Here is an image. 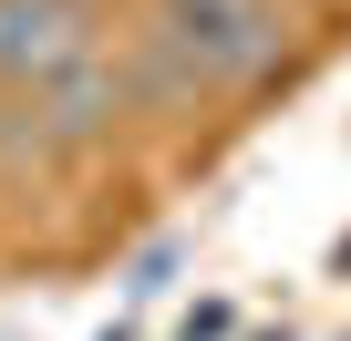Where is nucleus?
<instances>
[{"label": "nucleus", "mask_w": 351, "mask_h": 341, "mask_svg": "<svg viewBox=\"0 0 351 341\" xmlns=\"http://www.w3.org/2000/svg\"><path fill=\"white\" fill-rule=\"evenodd\" d=\"M300 42L289 0H134L124 32V93L134 114H197L258 93Z\"/></svg>", "instance_id": "nucleus-1"}, {"label": "nucleus", "mask_w": 351, "mask_h": 341, "mask_svg": "<svg viewBox=\"0 0 351 341\" xmlns=\"http://www.w3.org/2000/svg\"><path fill=\"white\" fill-rule=\"evenodd\" d=\"M114 42H124L114 0H0V104L93 62V52H114Z\"/></svg>", "instance_id": "nucleus-3"}, {"label": "nucleus", "mask_w": 351, "mask_h": 341, "mask_svg": "<svg viewBox=\"0 0 351 341\" xmlns=\"http://www.w3.org/2000/svg\"><path fill=\"white\" fill-rule=\"evenodd\" d=\"M124 114H134V93H124V42H114V52H93V62L11 93L0 104V145H11L21 165H83V155L114 145Z\"/></svg>", "instance_id": "nucleus-2"}, {"label": "nucleus", "mask_w": 351, "mask_h": 341, "mask_svg": "<svg viewBox=\"0 0 351 341\" xmlns=\"http://www.w3.org/2000/svg\"><path fill=\"white\" fill-rule=\"evenodd\" d=\"M228 331H238V310H228V300H207V310H197L186 331H176V341H228Z\"/></svg>", "instance_id": "nucleus-4"}]
</instances>
